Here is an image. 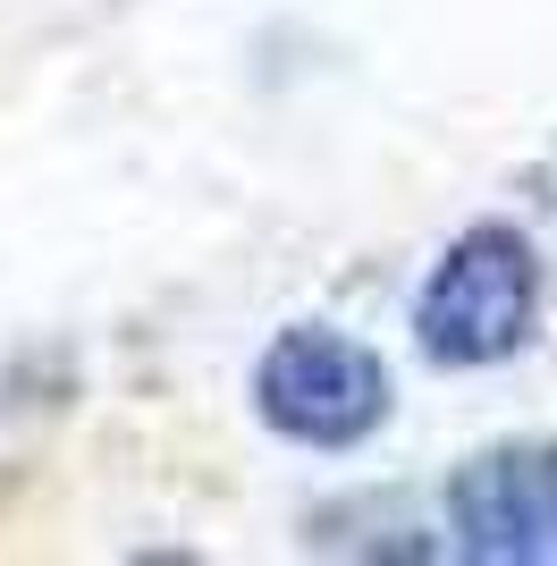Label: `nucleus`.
I'll list each match as a JSON object with an SVG mask.
<instances>
[{
    "instance_id": "f257e3e1",
    "label": "nucleus",
    "mask_w": 557,
    "mask_h": 566,
    "mask_svg": "<svg viewBox=\"0 0 557 566\" xmlns=\"http://www.w3.org/2000/svg\"><path fill=\"white\" fill-rule=\"evenodd\" d=\"M540 331V254L515 220H464L414 287V347L448 373H482L533 347Z\"/></svg>"
},
{
    "instance_id": "f03ea898",
    "label": "nucleus",
    "mask_w": 557,
    "mask_h": 566,
    "mask_svg": "<svg viewBox=\"0 0 557 566\" xmlns=\"http://www.w3.org/2000/svg\"><path fill=\"white\" fill-rule=\"evenodd\" d=\"M254 415L296 449H364L389 423V364L338 331H278L254 355Z\"/></svg>"
},
{
    "instance_id": "7ed1b4c3",
    "label": "nucleus",
    "mask_w": 557,
    "mask_h": 566,
    "mask_svg": "<svg viewBox=\"0 0 557 566\" xmlns=\"http://www.w3.org/2000/svg\"><path fill=\"white\" fill-rule=\"evenodd\" d=\"M448 533L473 566H557V440H498L448 473Z\"/></svg>"
}]
</instances>
